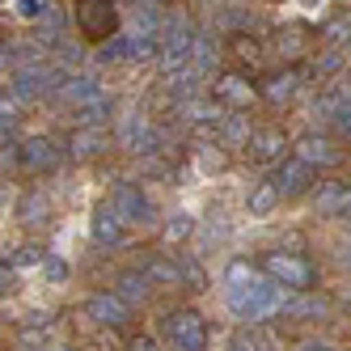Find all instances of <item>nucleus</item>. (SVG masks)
I'll return each instance as SVG.
<instances>
[{"label":"nucleus","mask_w":351,"mask_h":351,"mask_svg":"<svg viewBox=\"0 0 351 351\" xmlns=\"http://www.w3.org/2000/svg\"><path fill=\"white\" fill-rule=\"evenodd\" d=\"M229 280H233V292H229V305L237 317H250V322H258L267 313L280 309V292H275L271 280H258L254 271H250L245 263H233L229 267Z\"/></svg>","instance_id":"obj_1"},{"label":"nucleus","mask_w":351,"mask_h":351,"mask_svg":"<svg viewBox=\"0 0 351 351\" xmlns=\"http://www.w3.org/2000/svg\"><path fill=\"white\" fill-rule=\"evenodd\" d=\"M77 30L85 43H106L119 30L114 0H77Z\"/></svg>","instance_id":"obj_2"},{"label":"nucleus","mask_w":351,"mask_h":351,"mask_svg":"<svg viewBox=\"0 0 351 351\" xmlns=\"http://www.w3.org/2000/svg\"><path fill=\"white\" fill-rule=\"evenodd\" d=\"M165 339L173 351H208V326L195 309H173L165 317Z\"/></svg>","instance_id":"obj_3"},{"label":"nucleus","mask_w":351,"mask_h":351,"mask_svg":"<svg viewBox=\"0 0 351 351\" xmlns=\"http://www.w3.org/2000/svg\"><path fill=\"white\" fill-rule=\"evenodd\" d=\"M263 267H267V275L275 284H288V288H296V292H309L313 288V280H317V271H313V263L309 258H300V254H267L263 258Z\"/></svg>","instance_id":"obj_4"},{"label":"nucleus","mask_w":351,"mask_h":351,"mask_svg":"<svg viewBox=\"0 0 351 351\" xmlns=\"http://www.w3.org/2000/svg\"><path fill=\"white\" fill-rule=\"evenodd\" d=\"M212 93H216V106H229L233 114H237V110H245L250 102H254V85H250L241 72H229V77H220Z\"/></svg>","instance_id":"obj_5"},{"label":"nucleus","mask_w":351,"mask_h":351,"mask_svg":"<svg viewBox=\"0 0 351 351\" xmlns=\"http://www.w3.org/2000/svg\"><path fill=\"white\" fill-rule=\"evenodd\" d=\"M275 186H280V195H305L317 178H313V165H305V161H300V157H292V161H284L280 165V173H275V178H271Z\"/></svg>","instance_id":"obj_6"},{"label":"nucleus","mask_w":351,"mask_h":351,"mask_svg":"<svg viewBox=\"0 0 351 351\" xmlns=\"http://www.w3.org/2000/svg\"><path fill=\"white\" fill-rule=\"evenodd\" d=\"M284 148H288V140H284L280 128H258V132H250V140H245V153L254 161H280Z\"/></svg>","instance_id":"obj_7"},{"label":"nucleus","mask_w":351,"mask_h":351,"mask_svg":"<svg viewBox=\"0 0 351 351\" xmlns=\"http://www.w3.org/2000/svg\"><path fill=\"white\" fill-rule=\"evenodd\" d=\"M313 43H317L313 30H309V26H296V21H292V26H284L280 34H275V51H280L284 60H300Z\"/></svg>","instance_id":"obj_8"},{"label":"nucleus","mask_w":351,"mask_h":351,"mask_svg":"<svg viewBox=\"0 0 351 351\" xmlns=\"http://www.w3.org/2000/svg\"><path fill=\"white\" fill-rule=\"evenodd\" d=\"M351 212V186L347 182H317V216H343Z\"/></svg>","instance_id":"obj_9"},{"label":"nucleus","mask_w":351,"mask_h":351,"mask_svg":"<svg viewBox=\"0 0 351 351\" xmlns=\"http://www.w3.org/2000/svg\"><path fill=\"white\" fill-rule=\"evenodd\" d=\"M21 165H30V169H51V165H60L56 140H47V136L26 140V144H21Z\"/></svg>","instance_id":"obj_10"},{"label":"nucleus","mask_w":351,"mask_h":351,"mask_svg":"<svg viewBox=\"0 0 351 351\" xmlns=\"http://www.w3.org/2000/svg\"><path fill=\"white\" fill-rule=\"evenodd\" d=\"M296 157L305 165H339V148L330 140H322V136H305L300 148H296Z\"/></svg>","instance_id":"obj_11"},{"label":"nucleus","mask_w":351,"mask_h":351,"mask_svg":"<svg viewBox=\"0 0 351 351\" xmlns=\"http://www.w3.org/2000/svg\"><path fill=\"white\" fill-rule=\"evenodd\" d=\"M322 43H330V47H351V9H339L322 21V30H317Z\"/></svg>","instance_id":"obj_12"},{"label":"nucleus","mask_w":351,"mask_h":351,"mask_svg":"<svg viewBox=\"0 0 351 351\" xmlns=\"http://www.w3.org/2000/svg\"><path fill=\"white\" fill-rule=\"evenodd\" d=\"M296 89H300V77H296L292 68H284V72H275V77H267V81H263V97H267V102H275V106L288 102Z\"/></svg>","instance_id":"obj_13"},{"label":"nucleus","mask_w":351,"mask_h":351,"mask_svg":"<svg viewBox=\"0 0 351 351\" xmlns=\"http://www.w3.org/2000/svg\"><path fill=\"white\" fill-rule=\"evenodd\" d=\"M114 216H128V220H148V212H153V208H148V199L136 191V186H119L114 191Z\"/></svg>","instance_id":"obj_14"},{"label":"nucleus","mask_w":351,"mask_h":351,"mask_svg":"<svg viewBox=\"0 0 351 351\" xmlns=\"http://www.w3.org/2000/svg\"><path fill=\"white\" fill-rule=\"evenodd\" d=\"M85 313H89L93 322H102V326H119L123 317H128L123 300H114V296H93L89 305H85Z\"/></svg>","instance_id":"obj_15"},{"label":"nucleus","mask_w":351,"mask_h":351,"mask_svg":"<svg viewBox=\"0 0 351 351\" xmlns=\"http://www.w3.org/2000/svg\"><path fill=\"white\" fill-rule=\"evenodd\" d=\"M280 186H275V182H258L254 191H250V216H267L275 204H280Z\"/></svg>","instance_id":"obj_16"},{"label":"nucleus","mask_w":351,"mask_h":351,"mask_svg":"<svg viewBox=\"0 0 351 351\" xmlns=\"http://www.w3.org/2000/svg\"><path fill=\"white\" fill-rule=\"evenodd\" d=\"M233 60H237L241 68H258V64H263V47H258L254 38L237 34V38H233Z\"/></svg>","instance_id":"obj_17"},{"label":"nucleus","mask_w":351,"mask_h":351,"mask_svg":"<svg viewBox=\"0 0 351 351\" xmlns=\"http://www.w3.org/2000/svg\"><path fill=\"white\" fill-rule=\"evenodd\" d=\"M280 309H284V313H309V317L317 313V317H322V313L330 309V305H326L322 296H300V300H288V305H284V300H280Z\"/></svg>","instance_id":"obj_18"},{"label":"nucleus","mask_w":351,"mask_h":351,"mask_svg":"<svg viewBox=\"0 0 351 351\" xmlns=\"http://www.w3.org/2000/svg\"><path fill=\"white\" fill-rule=\"evenodd\" d=\"M93 233H97V241H114L119 237V216H110V212H97L93 216Z\"/></svg>","instance_id":"obj_19"},{"label":"nucleus","mask_w":351,"mask_h":351,"mask_svg":"<svg viewBox=\"0 0 351 351\" xmlns=\"http://www.w3.org/2000/svg\"><path fill=\"white\" fill-rule=\"evenodd\" d=\"M72 153H85V157H93V153H102V136L97 132H77V140H72Z\"/></svg>","instance_id":"obj_20"},{"label":"nucleus","mask_w":351,"mask_h":351,"mask_svg":"<svg viewBox=\"0 0 351 351\" xmlns=\"http://www.w3.org/2000/svg\"><path fill=\"white\" fill-rule=\"evenodd\" d=\"M191 229H195V220H191L186 212H178V216H173V220L165 224V237H169V241H182V237H186Z\"/></svg>","instance_id":"obj_21"},{"label":"nucleus","mask_w":351,"mask_h":351,"mask_svg":"<svg viewBox=\"0 0 351 351\" xmlns=\"http://www.w3.org/2000/svg\"><path fill=\"white\" fill-rule=\"evenodd\" d=\"M43 208H47V199H43V195H26V199H21V216H26V220H38Z\"/></svg>","instance_id":"obj_22"},{"label":"nucleus","mask_w":351,"mask_h":351,"mask_svg":"<svg viewBox=\"0 0 351 351\" xmlns=\"http://www.w3.org/2000/svg\"><path fill=\"white\" fill-rule=\"evenodd\" d=\"M17 292V275L9 267H0V296H13Z\"/></svg>","instance_id":"obj_23"},{"label":"nucleus","mask_w":351,"mask_h":351,"mask_svg":"<svg viewBox=\"0 0 351 351\" xmlns=\"http://www.w3.org/2000/svg\"><path fill=\"white\" fill-rule=\"evenodd\" d=\"M335 119H339V132H343V136H351V106H339V114H335Z\"/></svg>","instance_id":"obj_24"},{"label":"nucleus","mask_w":351,"mask_h":351,"mask_svg":"<svg viewBox=\"0 0 351 351\" xmlns=\"http://www.w3.org/2000/svg\"><path fill=\"white\" fill-rule=\"evenodd\" d=\"M47 275H51V280H64V275H68V267H64L60 258H47Z\"/></svg>","instance_id":"obj_25"},{"label":"nucleus","mask_w":351,"mask_h":351,"mask_svg":"<svg viewBox=\"0 0 351 351\" xmlns=\"http://www.w3.org/2000/svg\"><path fill=\"white\" fill-rule=\"evenodd\" d=\"M300 351H335V347H326V343H309V347H300Z\"/></svg>","instance_id":"obj_26"}]
</instances>
